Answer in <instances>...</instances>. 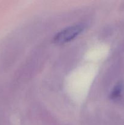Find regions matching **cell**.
<instances>
[{
  "label": "cell",
  "instance_id": "cell-2",
  "mask_svg": "<svg viewBox=\"0 0 124 125\" xmlns=\"http://www.w3.org/2000/svg\"><path fill=\"white\" fill-rule=\"evenodd\" d=\"M122 90V86L121 84H117L113 89V92L111 93V97L113 99H116L120 96V94Z\"/></svg>",
  "mask_w": 124,
  "mask_h": 125
},
{
  "label": "cell",
  "instance_id": "cell-1",
  "mask_svg": "<svg viewBox=\"0 0 124 125\" xmlns=\"http://www.w3.org/2000/svg\"><path fill=\"white\" fill-rule=\"evenodd\" d=\"M84 29L83 24H74L63 29L57 33L53 37V41L55 43L64 44L76 37Z\"/></svg>",
  "mask_w": 124,
  "mask_h": 125
}]
</instances>
